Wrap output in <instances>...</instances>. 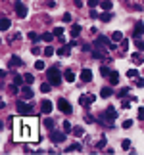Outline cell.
Segmentation results:
<instances>
[{
	"mask_svg": "<svg viewBox=\"0 0 144 155\" xmlns=\"http://www.w3.org/2000/svg\"><path fill=\"white\" fill-rule=\"evenodd\" d=\"M46 79H48V82H52L54 86H58L60 82H62V75H60V71H58V67H50L46 71Z\"/></svg>",
	"mask_w": 144,
	"mask_h": 155,
	"instance_id": "1",
	"label": "cell"
},
{
	"mask_svg": "<svg viewBox=\"0 0 144 155\" xmlns=\"http://www.w3.org/2000/svg\"><path fill=\"white\" fill-rule=\"evenodd\" d=\"M58 109L65 113V115H71V111H73V107H71V104L67 102V100H63V98H60L58 100Z\"/></svg>",
	"mask_w": 144,
	"mask_h": 155,
	"instance_id": "2",
	"label": "cell"
},
{
	"mask_svg": "<svg viewBox=\"0 0 144 155\" xmlns=\"http://www.w3.org/2000/svg\"><path fill=\"white\" fill-rule=\"evenodd\" d=\"M15 105H17V111H19L21 115H31L33 113V105H29L25 102H17Z\"/></svg>",
	"mask_w": 144,
	"mask_h": 155,
	"instance_id": "3",
	"label": "cell"
},
{
	"mask_svg": "<svg viewBox=\"0 0 144 155\" xmlns=\"http://www.w3.org/2000/svg\"><path fill=\"white\" fill-rule=\"evenodd\" d=\"M50 140L54 142V144H62V142L65 140V132H60V130H52V132H50Z\"/></svg>",
	"mask_w": 144,
	"mask_h": 155,
	"instance_id": "4",
	"label": "cell"
},
{
	"mask_svg": "<svg viewBox=\"0 0 144 155\" xmlns=\"http://www.w3.org/2000/svg\"><path fill=\"white\" fill-rule=\"evenodd\" d=\"M94 96H92V94H83V96L79 98V104L83 105V107H88V105H92L94 104Z\"/></svg>",
	"mask_w": 144,
	"mask_h": 155,
	"instance_id": "5",
	"label": "cell"
},
{
	"mask_svg": "<svg viewBox=\"0 0 144 155\" xmlns=\"http://www.w3.org/2000/svg\"><path fill=\"white\" fill-rule=\"evenodd\" d=\"M52 109H54V105H52V102H50V100H43V102H40V111H43L44 115H48V113H52Z\"/></svg>",
	"mask_w": 144,
	"mask_h": 155,
	"instance_id": "6",
	"label": "cell"
},
{
	"mask_svg": "<svg viewBox=\"0 0 144 155\" xmlns=\"http://www.w3.org/2000/svg\"><path fill=\"white\" fill-rule=\"evenodd\" d=\"M15 12H17L19 17H27V8H25L23 2H15Z\"/></svg>",
	"mask_w": 144,
	"mask_h": 155,
	"instance_id": "7",
	"label": "cell"
},
{
	"mask_svg": "<svg viewBox=\"0 0 144 155\" xmlns=\"http://www.w3.org/2000/svg\"><path fill=\"white\" fill-rule=\"evenodd\" d=\"M115 117H117V113H115L113 107H108V109L104 111V119H106V121H115Z\"/></svg>",
	"mask_w": 144,
	"mask_h": 155,
	"instance_id": "8",
	"label": "cell"
},
{
	"mask_svg": "<svg viewBox=\"0 0 144 155\" xmlns=\"http://www.w3.org/2000/svg\"><path fill=\"white\" fill-rule=\"evenodd\" d=\"M21 98H23V100H33V90H31V84L21 88Z\"/></svg>",
	"mask_w": 144,
	"mask_h": 155,
	"instance_id": "9",
	"label": "cell"
},
{
	"mask_svg": "<svg viewBox=\"0 0 144 155\" xmlns=\"http://www.w3.org/2000/svg\"><path fill=\"white\" fill-rule=\"evenodd\" d=\"M81 81L83 82H91L92 81V71L91 69H83L81 71Z\"/></svg>",
	"mask_w": 144,
	"mask_h": 155,
	"instance_id": "10",
	"label": "cell"
},
{
	"mask_svg": "<svg viewBox=\"0 0 144 155\" xmlns=\"http://www.w3.org/2000/svg\"><path fill=\"white\" fill-rule=\"evenodd\" d=\"M23 65V59L19 56H12L10 58V67H21Z\"/></svg>",
	"mask_w": 144,
	"mask_h": 155,
	"instance_id": "11",
	"label": "cell"
},
{
	"mask_svg": "<svg viewBox=\"0 0 144 155\" xmlns=\"http://www.w3.org/2000/svg\"><path fill=\"white\" fill-rule=\"evenodd\" d=\"M81 150H83V146L79 144V142H75V144H71V146L65 147V153H73V151H81Z\"/></svg>",
	"mask_w": 144,
	"mask_h": 155,
	"instance_id": "12",
	"label": "cell"
},
{
	"mask_svg": "<svg viewBox=\"0 0 144 155\" xmlns=\"http://www.w3.org/2000/svg\"><path fill=\"white\" fill-rule=\"evenodd\" d=\"M133 35H135V38L136 37H140V35H144V23H136V25H135V31H133Z\"/></svg>",
	"mask_w": 144,
	"mask_h": 155,
	"instance_id": "13",
	"label": "cell"
},
{
	"mask_svg": "<svg viewBox=\"0 0 144 155\" xmlns=\"http://www.w3.org/2000/svg\"><path fill=\"white\" fill-rule=\"evenodd\" d=\"M69 52H71V44H65L62 46V48H58V56L62 58V56H69Z\"/></svg>",
	"mask_w": 144,
	"mask_h": 155,
	"instance_id": "14",
	"label": "cell"
},
{
	"mask_svg": "<svg viewBox=\"0 0 144 155\" xmlns=\"http://www.w3.org/2000/svg\"><path fill=\"white\" fill-rule=\"evenodd\" d=\"M111 94H113V90H111L110 86H104V88H102V90H100V96H102V98H106V100L110 98Z\"/></svg>",
	"mask_w": 144,
	"mask_h": 155,
	"instance_id": "15",
	"label": "cell"
},
{
	"mask_svg": "<svg viewBox=\"0 0 144 155\" xmlns=\"http://www.w3.org/2000/svg\"><path fill=\"white\" fill-rule=\"evenodd\" d=\"M119 82V73L117 71H111L110 73V84H117Z\"/></svg>",
	"mask_w": 144,
	"mask_h": 155,
	"instance_id": "16",
	"label": "cell"
},
{
	"mask_svg": "<svg viewBox=\"0 0 144 155\" xmlns=\"http://www.w3.org/2000/svg\"><path fill=\"white\" fill-rule=\"evenodd\" d=\"M131 59H133V63H136V65H140V63H144V58L140 56L139 52H136V54H133V56H131Z\"/></svg>",
	"mask_w": 144,
	"mask_h": 155,
	"instance_id": "17",
	"label": "cell"
},
{
	"mask_svg": "<svg viewBox=\"0 0 144 155\" xmlns=\"http://www.w3.org/2000/svg\"><path fill=\"white\" fill-rule=\"evenodd\" d=\"M0 29H2V31H8L10 29V19L8 17H2V19H0Z\"/></svg>",
	"mask_w": 144,
	"mask_h": 155,
	"instance_id": "18",
	"label": "cell"
},
{
	"mask_svg": "<svg viewBox=\"0 0 144 155\" xmlns=\"http://www.w3.org/2000/svg\"><path fill=\"white\" fill-rule=\"evenodd\" d=\"M111 40H113V42H121V40H123V33L121 31L111 33Z\"/></svg>",
	"mask_w": 144,
	"mask_h": 155,
	"instance_id": "19",
	"label": "cell"
},
{
	"mask_svg": "<svg viewBox=\"0 0 144 155\" xmlns=\"http://www.w3.org/2000/svg\"><path fill=\"white\" fill-rule=\"evenodd\" d=\"M63 79L67 81V82H73V81H75V73H73V71H69V69H67V71L63 73Z\"/></svg>",
	"mask_w": 144,
	"mask_h": 155,
	"instance_id": "20",
	"label": "cell"
},
{
	"mask_svg": "<svg viewBox=\"0 0 144 155\" xmlns=\"http://www.w3.org/2000/svg\"><path fill=\"white\" fill-rule=\"evenodd\" d=\"M52 82H43V84H40V92H44V94H48V92H50L52 90Z\"/></svg>",
	"mask_w": 144,
	"mask_h": 155,
	"instance_id": "21",
	"label": "cell"
},
{
	"mask_svg": "<svg viewBox=\"0 0 144 155\" xmlns=\"http://www.w3.org/2000/svg\"><path fill=\"white\" fill-rule=\"evenodd\" d=\"M79 35H81V25H73V27H71V37L77 38Z\"/></svg>",
	"mask_w": 144,
	"mask_h": 155,
	"instance_id": "22",
	"label": "cell"
},
{
	"mask_svg": "<svg viewBox=\"0 0 144 155\" xmlns=\"http://www.w3.org/2000/svg\"><path fill=\"white\" fill-rule=\"evenodd\" d=\"M100 6H102L106 12H110V10L113 8V2H111V0H104V2H100Z\"/></svg>",
	"mask_w": 144,
	"mask_h": 155,
	"instance_id": "23",
	"label": "cell"
},
{
	"mask_svg": "<svg viewBox=\"0 0 144 155\" xmlns=\"http://www.w3.org/2000/svg\"><path fill=\"white\" fill-rule=\"evenodd\" d=\"M54 37H56L54 33H44V35H40V38H43L44 42H52V38H54Z\"/></svg>",
	"mask_w": 144,
	"mask_h": 155,
	"instance_id": "24",
	"label": "cell"
},
{
	"mask_svg": "<svg viewBox=\"0 0 144 155\" xmlns=\"http://www.w3.org/2000/svg\"><path fill=\"white\" fill-rule=\"evenodd\" d=\"M23 81H25V77H21V75H14V84L21 86V84H23Z\"/></svg>",
	"mask_w": 144,
	"mask_h": 155,
	"instance_id": "25",
	"label": "cell"
},
{
	"mask_svg": "<svg viewBox=\"0 0 144 155\" xmlns=\"http://www.w3.org/2000/svg\"><path fill=\"white\" fill-rule=\"evenodd\" d=\"M135 46L139 48V52H142V50H144V42L140 40V37H136V38H135Z\"/></svg>",
	"mask_w": 144,
	"mask_h": 155,
	"instance_id": "26",
	"label": "cell"
},
{
	"mask_svg": "<svg viewBox=\"0 0 144 155\" xmlns=\"http://www.w3.org/2000/svg\"><path fill=\"white\" fill-rule=\"evenodd\" d=\"M63 132L65 134H67V132H73V127H71L69 121H63Z\"/></svg>",
	"mask_w": 144,
	"mask_h": 155,
	"instance_id": "27",
	"label": "cell"
},
{
	"mask_svg": "<svg viewBox=\"0 0 144 155\" xmlns=\"http://www.w3.org/2000/svg\"><path fill=\"white\" fill-rule=\"evenodd\" d=\"M111 17H113V15L110 14V12H106V14H102V15H100V19L104 21V23H108V21H111Z\"/></svg>",
	"mask_w": 144,
	"mask_h": 155,
	"instance_id": "28",
	"label": "cell"
},
{
	"mask_svg": "<svg viewBox=\"0 0 144 155\" xmlns=\"http://www.w3.org/2000/svg\"><path fill=\"white\" fill-rule=\"evenodd\" d=\"M73 134L75 136H83V134H85V130H83V127H73Z\"/></svg>",
	"mask_w": 144,
	"mask_h": 155,
	"instance_id": "29",
	"label": "cell"
},
{
	"mask_svg": "<svg viewBox=\"0 0 144 155\" xmlns=\"http://www.w3.org/2000/svg\"><path fill=\"white\" fill-rule=\"evenodd\" d=\"M27 38H29V40H33V42H37V40H39L40 37H39V35H37V33H33V31H31V33H29V35H27Z\"/></svg>",
	"mask_w": 144,
	"mask_h": 155,
	"instance_id": "30",
	"label": "cell"
},
{
	"mask_svg": "<svg viewBox=\"0 0 144 155\" xmlns=\"http://www.w3.org/2000/svg\"><path fill=\"white\" fill-rule=\"evenodd\" d=\"M121 147L123 150H131V140H127V138L121 140Z\"/></svg>",
	"mask_w": 144,
	"mask_h": 155,
	"instance_id": "31",
	"label": "cell"
},
{
	"mask_svg": "<svg viewBox=\"0 0 144 155\" xmlns=\"http://www.w3.org/2000/svg\"><path fill=\"white\" fill-rule=\"evenodd\" d=\"M44 127L48 130H54V121H52V119H46V121H44Z\"/></svg>",
	"mask_w": 144,
	"mask_h": 155,
	"instance_id": "32",
	"label": "cell"
},
{
	"mask_svg": "<svg viewBox=\"0 0 144 155\" xmlns=\"http://www.w3.org/2000/svg\"><path fill=\"white\" fill-rule=\"evenodd\" d=\"M136 75H139V71H136V69H129L127 71V77H129V79H135Z\"/></svg>",
	"mask_w": 144,
	"mask_h": 155,
	"instance_id": "33",
	"label": "cell"
},
{
	"mask_svg": "<svg viewBox=\"0 0 144 155\" xmlns=\"http://www.w3.org/2000/svg\"><path fill=\"white\" fill-rule=\"evenodd\" d=\"M52 54H54V48H52V46H46V48H44V56H46V58H50Z\"/></svg>",
	"mask_w": 144,
	"mask_h": 155,
	"instance_id": "34",
	"label": "cell"
},
{
	"mask_svg": "<svg viewBox=\"0 0 144 155\" xmlns=\"http://www.w3.org/2000/svg\"><path fill=\"white\" fill-rule=\"evenodd\" d=\"M52 33L56 35V37H63V29H62V27H56V29H54Z\"/></svg>",
	"mask_w": 144,
	"mask_h": 155,
	"instance_id": "35",
	"label": "cell"
},
{
	"mask_svg": "<svg viewBox=\"0 0 144 155\" xmlns=\"http://www.w3.org/2000/svg\"><path fill=\"white\" fill-rule=\"evenodd\" d=\"M100 73L104 75V77H110V73H111V71L108 69V67H104V65H102V67H100Z\"/></svg>",
	"mask_w": 144,
	"mask_h": 155,
	"instance_id": "36",
	"label": "cell"
},
{
	"mask_svg": "<svg viewBox=\"0 0 144 155\" xmlns=\"http://www.w3.org/2000/svg\"><path fill=\"white\" fill-rule=\"evenodd\" d=\"M119 44H121V50H123V52L129 48V40H127V38H123V40H121V42H119Z\"/></svg>",
	"mask_w": 144,
	"mask_h": 155,
	"instance_id": "37",
	"label": "cell"
},
{
	"mask_svg": "<svg viewBox=\"0 0 144 155\" xmlns=\"http://www.w3.org/2000/svg\"><path fill=\"white\" fill-rule=\"evenodd\" d=\"M35 69L43 71V69H44V61H40V59H39V61H35Z\"/></svg>",
	"mask_w": 144,
	"mask_h": 155,
	"instance_id": "38",
	"label": "cell"
},
{
	"mask_svg": "<svg viewBox=\"0 0 144 155\" xmlns=\"http://www.w3.org/2000/svg\"><path fill=\"white\" fill-rule=\"evenodd\" d=\"M127 94H129V88H123V90H119V94H117V96H119V98L123 100L125 96H127Z\"/></svg>",
	"mask_w": 144,
	"mask_h": 155,
	"instance_id": "39",
	"label": "cell"
},
{
	"mask_svg": "<svg viewBox=\"0 0 144 155\" xmlns=\"http://www.w3.org/2000/svg\"><path fill=\"white\" fill-rule=\"evenodd\" d=\"M33 81H35V77H33L31 73H29V75H25V82H27V84H33Z\"/></svg>",
	"mask_w": 144,
	"mask_h": 155,
	"instance_id": "40",
	"label": "cell"
},
{
	"mask_svg": "<svg viewBox=\"0 0 144 155\" xmlns=\"http://www.w3.org/2000/svg\"><path fill=\"white\" fill-rule=\"evenodd\" d=\"M98 4H100V0H88V6H91V10H92V8H96Z\"/></svg>",
	"mask_w": 144,
	"mask_h": 155,
	"instance_id": "41",
	"label": "cell"
},
{
	"mask_svg": "<svg viewBox=\"0 0 144 155\" xmlns=\"http://www.w3.org/2000/svg\"><path fill=\"white\" fill-rule=\"evenodd\" d=\"M133 127V121L131 119H127V121H123V128H131Z\"/></svg>",
	"mask_w": 144,
	"mask_h": 155,
	"instance_id": "42",
	"label": "cell"
},
{
	"mask_svg": "<svg viewBox=\"0 0 144 155\" xmlns=\"http://www.w3.org/2000/svg\"><path fill=\"white\" fill-rule=\"evenodd\" d=\"M135 84L139 86V88H142V86H144V79H136V81H135Z\"/></svg>",
	"mask_w": 144,
	"mask_h": 155,
	"instance_id": "43",
	"label": "cell"
},
{
	"mask_svg": "<svg viewBox=\"0 0 144 155\" xmlns=\"http://www.w3.org/2000/svg\"><path fill=\"white\" fill-rule=\"evenodd\" d=\"M31 52L35 54V56H39V54H40V48H39V46H33V48H31Z\"/></svg>",
	"mask_w": 144,
	"mask_h": 155,
	"instance_id": "44",
	"label": "cell"
},
{
	"mask_svg": "<svg viewBox=\"0 0 144 155\" xmlns=\"http://www.w3.org/2000/svg\"><path fill=\"white\" fill-rule=\"evenodd\" d=\"M139 119L144 121V107H139Z\"/></svg>",
	"mask_w": 144,
	"mask_h": 155,
	"instance_id": "45",
	"label": "cell"
},
{
	"mask_svg": "<svg viewBox=\"0 0 144 155\" xmlns=\"http://www.w3.org/2000/svg\"><path fill=\"white\" fill-rule=\"evenodd\" d=\"M63 21L69 23V21H71V14H63Z\"/></svg>",
	"mask_w": 144,
	"mask_h": 155,
	"instance_id": "46",
	"label": "cell"
},
{
	"mask_svg": "<svg viewBox=\"0 0 144 155\" xmlns=\"http://www.w3.org/2000/svg\"><path fill=\"white\" fill-rule=\"evenodd\" d=\"M106 146V138H102L100 142H98V147H100V150H102V147H104Z\"/></svg>",
	"mask_w": 144,
	"mask_h": 155,
	"instance_id": "47",
	"label": "cell"
},
{
	"mask_svg": "<svg viewBox=\"0 0 144 155\" xmlns=\"http://www.w3.org/2000/svg\"><path fill=\"white\" fill-rule=\"evenodd\" d=\"M73 4L77 6V8H81V6H83V0H73Z\"/></svg>",
	"mask_w": 144,
	"mask_h": 155,
	"instance_id": "48",
	"label": "cell"
},
{
	"mask_svg": "<svg viewBox=\"0 0 144 155\" xmlns=\"http://www.w3.org/2000/svg\"><path fill=\"white\" fill-rule=\"evenodd\" d=\"M91 17H92V19H94V17H100V15H98V14H96V12H94V8L91 10Z\"/></svg>",
	"mask_w": 144,
	"mask_h": 155,
	"instance_id": "49",
	"label": "cell"
},
{
	"mask_svg": "<svg viewBox=\"0 0 144 155\" xmlns=\"http://www.w3.org/2000/svg\"><path fill=\"white\" fill-rule=\"evenodd\" d=\"M85 121H87V123H92V121H94V117H91V115H87V117H85Z\"/></svg>",
	"mask_w": 144,
	"mask_h": 155,
	"instance_id": "50",
	"label": "cell"
},
{
	"mask_svg": "<svg viewBox=\"0 0 144 155\" xmlns=\"http://www.w3.org/2000/svg\"><path fill=\"white\" fill-rule=\"evenodd\" d=\"M142 73H144V71H142Z\"/></svg>",
	"mask_w": 144,
	"mask_h": 155,
	"instance_id": "51",
	"label": "cell"
},
{
	"mask_svg": "<svg viewBox=\"0 0 144 155\" xmlns=\"http://www.w3.org/2000/svg\"><path fill=\"white\" fill-rule=\"evenodd\" d=\"M142 2H144V0H142Z\"/></svg>",
	"mask_w": 144,
	"mask_h": 155,
	"instance_id": "52",
	"label": "cell"
}]
</instances>
